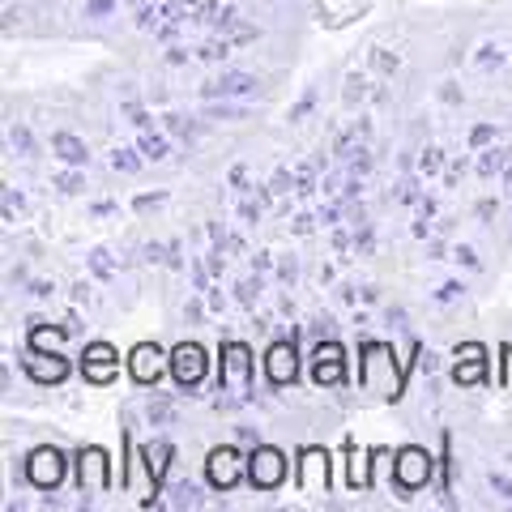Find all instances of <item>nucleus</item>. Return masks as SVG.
Here are the masks:
<instances>
[{
  "mask_svg": "<svg viewBox=\"0 0 512 512\" xmlns=\"http://www.w3.org/2000/svg\"><path fill=\"white\" fill-rule=\"evenodd\" d=\"M218 384H222V389H235L239 397H248V389H252V350L244 342H227V346H222Z\"/></svg>",
  "mask_w": 512,
  "mask_h": 512,
  "instance_id": "1",
  "label": "nucleus"
},
{
  "mask_svg": "<svg viewBox=\"0 0 512 512\" xmlns=\"http://www.w3.org/2000/svg\"><path fill=\"white\" fill-rule=\"evenodd\" d=\"M248 478H252V487H261V491L282 487L286 483V457L269 444H256L252 457H248Z\"/></svg>",
  "mask_w": 512,
  "mask_h": 512,
  "instance_id": "2",
  "label": "nucleus"
},
{
  "mask_svg": "<svg viewBox=\"0 0 512 512\" xmlns=\"http://www.w3.org/2000/svg\"><path fill=\"white\" fill-rule=\"evenodd\" d=\"M205 367H210V359H205L201 346L180 342V346L171 350V376H175L180 389H197V384L205 380Z\"/></svg>",
  "mask_w": 512,
  "mask_h": 512,
  "instance_id": "3",
  "label": "nucleus"
},
{
  "mask_svg": "<svg viewBox=\"0 0 512 512\" xmlns=\"http://www.w3.org/2000/svg\"><path fill=\"white\" fill-rule=\"evenodd\" d=\"M26 478L39 491H56L64 483V453L60 448H35L30 461H26Z\"/></svg>",
  "mask_w": 512,
  "mask_h": 512,
  "instance_id": "4",
  "label": "nucleus"
},
{
  "mask_svg": "<svg viewBox=\"0 0 512 512\" xmlns=\"http://www.w3.org/2000/svg\"><path fill=\"white\" fill-rule=\"evenodd\" d=\"M256 77L252 73H244V69H227L222 77H214V82H205L201 86V99L210 103V99H252L256 94Z\"/></svg>",
  "mask_w": 512,
  "mask_h": 512,
  "instance_id": "5",
  "label": "nucleus"
},
{
  "mask_svg": "<svg viewBox=\"0 0 512 512\" xmlns=\"http://www.w3.org/2000/svg\"><path fill=\"white\" fill-rule=\"evenodd\" d=\"M205 478H210V487L231 491L244 478V461H239L235 448H214L210 461H205Z\"/></svg>",
  "mask_w": 512,
  "mask_h": 512,
  "instance_id": "6",
  "label": "nucleus"
},
{
  "mask_svg": "<svg viewBox=\"0 0 512 512\" xmlns=\"http://www.w3.org/2000/svg\"><path fill=\"white\" fill-rule=\"evenodd\" d=\"M393 474H397V483H402L406 491H419V487H427V478H431V457L423 453V448H402Z\"/></svg>",
  "mask_w": 512,
  "mask_h": 512,
  "instance_id": "7",
  "label": "nucleus"
},
{
  "mask_svg": "<svg viewBox=\"0 0 512 512\" xmlns=\"http://www.w3.org/2000/svg\"><path fill=\"white\" fill-rule=\"evenodd\" d=\"M312 380L316 384H342L346 380V363H342V346L338 342H320L312 355Z\"/></svg>",
  "mask_w": 512,
  "mask_h": 512,
  "instance_id": "8",
  "label": "nucleus"
},
{
  "mask_svg": "<svg viewBox=\"0 0 512 512\" xmlns=\"http://www.w3.org/2000/svg\"><path fill=\"white\" fill-rule=\"evenodd\" d=\"M82 372H86V380H94V384H107L111 376L120 372V355H116L111 346L94 342V346H86V363H82Z\"/></svg>",
  "mask_w": 512,
  "mask_h": 512,
  "instance_id": "9",
  "label": "nucleus"
},
{
  "mask_svg": "<svg viewBox=\"0 0 512 512\" xmlns=\"http://www.w3.org/2000/svg\"><path fill=\"white\" fill-rule=\"evenodd\" d=\"M265 376L274 384H291L295 380V342H274V346H269Z\"/></svg>",
  "mask_w": 512,
  "mask_h": 512,
  "instance_id": "10",
  "label": "nucleus"
},
{
  "mask_svg": "<svg viewBox=\"0 0 512 512\" xmlns=\"http://www.w3.org/2000/svg\"><path fill=\"white\" fill-rule=\"evenodd\" d=\"M128 372H133L137 384H158V376H163V355H158V346H137L133 355H128Z\"/></svg>",
  "mask_w": 512,
  "mask_h": 512,
  "instance_id": "11",
  "label": "nucleus"
},
{
  "mask_svg": "<svg viewBox=\"0 0 512 512\" xmlns=\"http://www.w3.org/2000/svg\"><path fill=\"white\" fill-rule=\"evenodd\" d=\"M26 372H30V380H39V384H60L64 376H69V363H64L60 355H39V350H30Z\"/></svg>",
  "mask_w": 512,
  "mask_h": 512,
  "instance_id": "12",
  "label": "nucleus"
},
{
  "mask_svg": "<svg viewBox=\"0 0 512 512\" xmlns=\"http://www.w3.org/2000/svg\"><path fill=\"white\" fill-rule=\"evenodd\" d=\"M77 478H82V491L107 487V461H103L99 448H82V457H77Z\"/></svg>",
  "mask_w": 512,
  "mask_h": 512,
  "instance_id": "13",
  "label": "nucleus"
},
{
  "mask_svg": "<svg viewBox=\"0 0 512 512\" xmlns=\"http://www.w3.org/2000/svg\"><path fill=\"white\" fill-rule=\"evenodd\" d=\"M52 154L60 158L64 167H86L90 163V150H86V141L77 133H52Z\"/></svg>",
  "mask_w": 512,
  "mask_h": 512,
  "instance_id": "14",
  "label": "nucleus"
},
{
  "mask_svg": "<svg viewBox=\"0 0 512 512\" xmlns=\"http://www.w3.org/2000/svg\"><path fill=\"white\" fill-rule=\"evenodd\" d=\"M512 167V150H500V146H483L474 158V171L483 175V180H495V175H504Z\"/></svg>",
  "mask_w": 512,
  "mask_h": 512,
  "instance_id": "15",
  "label": "nucleus"
},
{
  "mask_svg": "<svg viewBox=\"0 0 512 512\" xmlns=\"http://www.w3.org/2000/svg\"><path fill=\"white\" fill-rule=\"evenodd\" d=\"M137 150L146 154V163H167V158H171V141H167V133H154V128H146L141 141H137Z\"/></svg>",
  "mask_w": 512,
  "mask_h": 512,
  "instance_id": "16",
  "label": "nucleus"
},
{
  "mask_svg": "<svg viewBox=\"0 0 512 512\" xmlns=\"http://www.w3.org/2000/svg\"><path fill=\"white\" fill-rule=\"evenodd\" d=\"M235 52V43L227 39V35H210V39H205L201 47H197V52H192V56H197V60H205V64H218V60H227Z\"/></svg>",
  "mask_w": 512,
  "mask_h": 512,
  "instance_id": "17",
  "label": "nucleus"
},
{
  "mask_svg": "<svg viewBox=\"0 0 512 512\" xmlns=\"http://www.w3.org/2000/svg\"><path fill=\"white\" fill-rule=\"evenodd\" d=\"M141 167H146V154H141V150H128V146H116V150H111V171L137 175Z\"/></svg>",
  "mask_w": 512,
  "mask_h": 512,
  "instance_id": "18",
  "label": "nucleus"
},
{
  "mask_svg": "<svg viewBox=\"0 0 512 512\" xmlns=\"http://www.w3.org/2000/svg\"><path fill=\"white\" fill-rule=\"evenodd\" d=\"M252 111L239 107V103H227V99H210L205 103V120H248Z\"/></svg>",
  "mask_w": 512,
  "mask_h": 512,
  "instance_id": "19",
  "label": "nucleus"
},
{
  "mask_svg": "<svg viewBox=\"0 0 512 512\" xmlns=\"http://www.w3.org/2000/svg\"><path fill=\"white\" fill-rule=\"evenodd\" d=\"M86 265H90V274L99 278V282H111V278H116V261H111V252H107V248H90V252H86Z\"/></svg>",
  "mask_w": 512,
  "mask_h": 512,
  "instance_id": "20",
  "label": "nucleus"
},
{
  "mask_svg": "<svg viewBox=\"0 0 512 512\" xmlns=\"http://www.w3.org/2000/svg\"><path fill=\"white\" fill-rule=\"evenodd\" d=\"M478 355H483V350L470 346V363H457V367H453V380H457V384H474V380L487 376V367H483V359H478Z\"/></svg>",
  "mask_w": 512,
  "mask_h": 512,
  "instance_id": "21",
  "label": "nucleus"
},
{
  "mask_svg": "<svg viewBox=\"0 0 512 512\" xmlns=\"http://www.w3.org/2000/svg\"><path fill=\"white\" fill-rule=\"evenodd\" d=\"M367 94H372V77L367 73H350L346 77V90H342V99H346V107H355V103H363Z\"/></svg>",
  "mask_w": 512,
  "mask_h": 512,
  "instance_id": "22",
  "label": "nucleus"
},
{
  "mask_svg": "<svg viewBox=\"0 0 512 512\" xmlns=\"http://www.w3.org/2000/svg\"><path fill=\"white\" fill-rule=\"evenodd\" d=\"M163 128H167L171 137H180V141H192V137H197V120L180 116V111H167V116H163Z\"/></svg>",
  "mask_w": 512,
  "mask_h": 512,
  "instance_id": "23",
  "label": "nucleus"
},
{
  "mask_svg": "<svg viewBox=\"0 0 512 512\" xmlns=\"http://www.w3.org/2000/svg\"><path fill=\"white\" fill-rule=\"evenodd\" d=\"M504 60H508V56H504V47H500V43H483V47H478V56H474V64H478V69H483V73L500 69Z\"/></svg>",
  "mask_w": 512,
  "mask_h": 512,
  "instance_id": "24",
  "label": "nucleus"
},
{
  "mask_svg": "<svg viewBox=\"0 0 512 512\" xmlns=\"http://www.w3.org/2000/svg\"><path fill=\"white\" fill-rule=\"evenodd\" d=\"M9 146L18 150L22 158H35V137H30L26 124H9Z\"/></svg>",
  "mask_w": 512,
  "mask_h": 512,
  "instance_id": "25",
  "label": "nucleus"
},
{
  "mask_svg": "<svg viewBox=\"0 0 512 512\" xmlns=\"http://www.w3.org/2000/svg\"><path fill=\"white\" fill-rule=\"evenodd\" d=\"M367 60H372V69H376L380 77H393V73H397V64H402V60L389 52V47H372V52H367Z\"/></svg>",
  "mask_w": 512,
  "mask_h": 512,
  "instance_id": "26",
  "label": "nucleus"
},
{
  "mask_svg": "<svg viewBox=\"0 0 512 512\" xmlns=\"http://www.w3.org/2000/svg\"><path fill=\"white\" fill-rule=\"evenodd\" d=\"M414 167H419V175H440L444 150H440V146H423V150H419V163H414Z\"/></svg>",
  "mask_w": 512,
  "mask_h": 512,
  "instance_id": "27",
  "label": "nucleus"
},
{
  "mask_svg": "<svg viewBox=\"0 0 512 512\" xmlns=\"http://www.w3.org/2000/svg\"><path fill=\"white\" fill-rule=\"evenodd\" d=\"M146 419H150L154 427H167V423H175V406H171V402H163V397H154L150 410H146Z\"/></svg>",
  "mask_w": 512,
  "mask_h": 512,
  "instance_id": "28",
  "label": "nucleus"
},
{
  "mask_svg": "<svg viewBox=\"0 0 512 512\" xmlns=\"http://www.w3.org/2000/svg\"><path fill=\"white\" fill-rule=\"evenodd\" d=\"M171 495H175V500H171L175 508H197V504H201V491L192 487V483H180V487H175Z\"/></svg>",
  "mask_w": 512,
  "mask_h": 512,
  "instance_id": "29",
  "label": "nucleus"
},
{
  "mask_svg": "<svg viewBox=\"0 0 512 512\" xmlns=\"http://www.w3.org/2000/svg\"><path fill=\"white\" fill-rule=\"evenodd\" d=\"M56 188H60V192H69V197H73V192H82V188H86V180L77 175V167H69V171H60V175H56Z\"/></svg>",
  "mask_w": 512,
  "mask_h": 512,
  "instance_id": "30",
  "label": "nucleus"
},
{
  "mask_svg": "<svg viewBox=\"0 0 512 512\" xmlns=\"http://www.w3.org/2000/svg\"><path fill=\"white\" fill-rule=\"evenodd\" d=\"M316 107V90H303V99L291 107V116H286V120H291V124H303V120H308V111Z\"/></svg>",
  "mask_w": 512,
  "mask_h": 512,
  "instance_id": "31",
  "label": "nucleus"
},
{
  "mask_svg": "<svg viewBox=\"0 0 512 512\" xmlns=\"http://www.w3.org/2000/svg\"><path fill=\"white\" fill-rule=\"evenodd\" d=\"M235 299L244 303V308H252V303L261 299V278H256V282H252V278H248V282H239V286H235Z\"/></svg>",
  "mask_w": 512,
  "mask_h": 512,
  "instance_id": "32",
  "label": "nucleus"
},
{
  "mask_svg": "<svg viewBox=\"0 0 512 512\" xmlns=\"http://www.w3.org/2000/svg\"><path fill=\"white\" fill-rule=\"evenodd\" d=\"M312 192H316L312 167H299V171H295V197H312Z\"/></svg>",
  "mask_w": 512,
  "mask_h": 512,
  "instance_id": "33",
  "label": "nucleus"
},
{
  "mask_svg": "<svg viewBox=\"0 0 512 512\" xmlns=\"http://www.w3.org/2000/svg\"><path fill=\"white\" fill-rule=\"evenodd\" d=\"M487 483H491V491L500 495V500H508V504H512V478H508V474L491 470V474H487Z\"/></svg>",
  "mask_w": 512,
  "mask_h": 512,
  "instance_id": "34",
  "label": "nucleus"
},
{
  "mask_svg": "<svg viewBox=\"0 0 512 512\" xmlns=\"http://www.w3.org/2000/svg\"><path fill=\"white\" fill-rule=\"evenodd\" d=\"M120 9V0H86V18H111Z\"/></svg>",
  "mask_w": 512,
  "mask_h": 512,
  "instance_id": "35",
  "label": "nucleus"
},
{
  "mask_svg": "<svg viewBox=\"0 0 512 512\" xmlns=\"http://www.w3.org/2000/svg\"><path fill=\"white\" fill-rule=\"evenodd\" d=\"M461 295H466V282H457V278H453V282H444L440 291H436V303H457Z\"/></svg>",
  "mask_w": 512,
  "mask_h": 512,
  "instance_id": "36",
  "label": "nucleus"
},
{
  "mask_svg": "<svg viewBox=\"0 0 512 512\" xmlns=\"http://www.w3.org/2000/svg\"><path fill=\"white\" fill-rule=\"evenodd\" d=\"M269 192H278V197H282V192H295V175L286 171V167H278L274 180H269Z\"/></svg>",
  "mask_w": 512,
  "mask_h": 512,
  "instance_id": "37",
  "label": "nucleus"
},
{
  "mask_svg": "<svg viewBox=\"0 0 512 512\" xmlns=\"http://www.w3.org/2000/svg\"><path fill=\"white\" fill-rule=\"evenodd\" d=\"M26 205V197L13 184H5V222H13V210H22Z\"/></svg>",
  "mask_w": 512,
  "mask_h": 512,
  "instance_id": "38",
  "label": "nucleus"
},
{
  "mask_svg": "<svg viewBox=\"0 0 512 512\" xmlns=\"http://www.w3.org/2000/svg\"><path fill=\"white\" fill-rule=\"evenodd\" d=\"M453 261H461L466 269H483V261H478V252H474L470 244H457V248H453Z\"/></svg>",
  "mask_w": 512,
  "mask_h": 512,
  "instance_id": "39",
  "label": "nucleus"
},
{
  "mask_svg": "<svg viewBox=\"0 0 512 512\" xmlns=\"http://www.w3.org/2000/svg\"><path fill=\"white\" fill-rule=\"evenodd\" d=\"M491 141H495V128H491V124H474L470 146H474V150H483V146H491Z\"/></svg>",
  "mask_w": 512,
  "mask_h": 512,
  "instance_id": "40",
  "label": "nucleus"
},
{
  "mask_svg": "<svg viewBox=\"0 0 512 512\" xmlns=\"http://www.w3.org/2000/svg\"><path fill=\"white\" fill-rule=\"evenodd\" d=\"M231 184H235V192H239V197H248V167H231Z\"/></svg>",
  "mask_w": 512,
  "mask_h": 512,
  "instance_id": "41",
  "label": "nucleus"
},
{
  "mask_svg": "<svg viewBox=\"0 0 512 512\" xmlns=\"http://www.w3.org/2000/svg\"><path fill=\"white\" fill-rule=\"evenodd\" d=\"M128 116H133V124L146 133V128H154V120H150V111H141V107H128Z\"/></svg>",
  "mask_w": 512,
  "mask_h": 512,
  "instance_id": "42",
  "label": "nucleus"
},
{
  "mask_svg": "<svg viewBox=\"0 0 512 512\" xmlns=\"http://www.w3.org/2000/svg\"><path fill=\"white\" fill-rule=\"evenodd\" d=\"M167 64H188V47L171 43V47H167Z\"/></svg>",
  "mask_w": 512,
  "mask_h": 512,
  "instance_id": "43",
  "label": "nucleus"
},
{
  "mask_svg": "<svg viewBox=\"0 0 512 512\" xmlns=\"http://www.w3.org/2000/svg\"><path fill=\"white\" fill-rule=\"evenodd\" d=\"M269 265H274V256H269V252H256V256H252V269H256V274H269Z\"/></svg>",
  "mask_w": 512,
  "mask_h": 512,
  "instance_id": "44",
  "label": "nucleus"
},
{
  "mask_svg": "<svg viewBox=\"0 0 512 512\" xmlns=\"http://www.w3.org/2000/svg\"><path fill=\"white\" fill-rule=\"evenodd\" d=\"M295 274H299V265H295V261H282V265H278V278H282L286 286L295 282Z\"/></svg>",
  "mask_w": 512,
  "mask_h": 512,
  "instance_id": "45",
  "label": "nucleus"
},
{
  "mask_svg": "<svg viewBox=\"0 0 512 512\" xmlns=\"http://www.w3.org/2000/svg\"><path fill=\"white\" fill-rule=\"evenodd\" d=\"M312 222H316V218H308V214H299V218L291 222V231H295V235H312Z\"/></svg>",
  "mask_w": 512,
  "mask_h": 512,
  "instance_id": "46",
  "label": "nucleus"
},
{
  "mask_svg": "<svg viewBox=\"0 0 512 512\" xmlns=\"http://www.w3.org/2000/svg\"><path fill=\"white\" fill-rule=\"evenodd\" d=\"M56 291V286L52 282H30V295H35V299H47V295H52Z\"/></svg>",
  "mask_w": 512,
  "mask_h": 512,
  "instance_id": "47",
  "label": "nucleus"
},
{
  "mask_svg": "<svg viewBox=\"0 0 512 512\" xmlns=\"http://www.w3.org/2000/svg\"><path fill=\"white\" fill-rule=\"evenodd\" d=\"M167 248L163 244H146V261H167V256H163Z\"/></svg>",
  "mask_w": 512,
  "mask_h": 512,
  "instance_id": "48",
  "label": "nucleus"
},
{
  "mask_svg": "<svg viewBox=\"0 0 512 512\" xmlns=\"http://www.w3.org/2000/svg\"><path fill=\"white\" fill-rule=\"evenodd\" d=\"M167 265H171V269L184 265V261H180V244H167Z\"/></svg>",
  "mask_w": 512,
  "mask_h": 512,
  "instance_id": "49",
  "label": "nucleus"
},
{
  "mask_svg": "<svg viewBox=\"0 0 512 512\" xmlns=\"http://www.w3.org/2000/svg\"><path fill=\"white\" fill-rule=\"evenodd\" d=\"M150 205H163V192H154V197H137V210H150Z\"/></svg>",
  "mask_w": 512,
  "mask_h": 512,
  "instance_id": "50",
  "label": "nucleus"
},
{
  "mask_svg": "<svg viewBox=\"0 0 512 512\" xmlns=\"http://www.w3.org/2000/svg\"><path fill=\"white\" fill-rule=\"evenodd\" d=\"M333 248L346 252V248H350V235H346V231H333Z\"/></svg>",
  "mask_w": 512,
  "mask_h": 512,
  "instance_id": "51",
  "label": "nucleus"
},
{
  "mask_svg": "<svg viewBox=\"0 0 512 512\" xmlns=\"http://www.w3.org/2000/svg\"><path fill=\"white\" fill-rule=\"evenodd\" d=\"M312 333H316V338H320V333H329V316H316L312 320Z\"/></svg>",
  "mask_w": 512,
  "mask_h": 512,
  "instance_id": "52",
  "label": "nucleus"
},
{
  "mask_svg": "<svg viewBox=\"0 0 512 512\" xmlns=\"http://www.w3.org/2000/svg\"><path fill=\"white\" fill-rule=\"evenodd\" d=\"M239 440H244V444H261V436H256L252 427H239Z\"/></svg>",
  "mask_w": 512,
  "mask_h": 512,
  "instance_id": "53",
  "label": "nucleus"
},
{
  "mask_svg": "<svg viewBox=\"0 0 512 512\" xmlns=\"http://www.w3.org/2000/svg\"><path fill=\"white\" fill-rule=\"evenodd\" d=\"M184 316H188V320H201V299H192L188 308H184Z\"/></svg>",
  "mask_w": 512,
  "mask_h": 512,
  "instance_id": "54",
  "label": "nucleus"
},
{
  "mask_svg": "<svg viewBox=\"0 0 512 512\" xmlns=\"http://www.w3.org/2000/svg\"><path fill=\"white\" fill-rule=\"evenodd\" d=\"M73 295L82 299V303H90V286H86V282H77V286H73Z\"/></svg>",
  "mask_w": 512,
  "mask_h": 512,
  "instance_id": "55",
  "label": "nucleus"
},
{
  "mask_svg": "<svg viewBox=\"0 0 512 512\" xmlns=\"http://www.w3.org/2000/svg\"><path fill=\"white\" fill-rule=\"evenodd\" d=\"M210 308H214V312H222V308H227V299H222L218 291H210Z\"/></svg>",
  "mask_w": 512,
  "mask_h": 512,
  "instance_id": "56",
  "label": "nucleus"
},
{
  "mask_svg": "<svg viewBox=\"0 0 512 512\" xmlns=\"http://www.w3.org/2000/svg\"><path fill=\"white\" fill-rule=\"evenodd\" d=\"M504 192H508V197H512V167L504 171Z\"/></svg>",
  "mask_w": 512,
  "mask_h": 512,
  "instance_id": "57",
  "label": "nucleus"
},
{
  "mask_svg": "<svg viewBox=\"0 0 512 512\" xmlns=\"http://www.w3.org/2000/svg\"><path fill=\"white\" fill-rule=\"evenodd\" d=\"M508 466H512V453H508Z\"/></svg>",
  "mask_w": 512,
  "mask_h": 512,
  "instance_id": "58",
  "label": "nucleus"
}]
</instances>
